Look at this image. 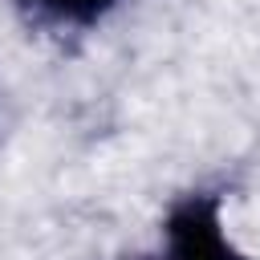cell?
<instances>
[{
  "label": "cell",
  "mask_w": 260,
  "mask_h": 260,
  "mask_svg": "<svg viewBox=\"0 0 260 260\" xmlns=\"http://www.w3.org/2000/svg\"><path fill=\"white\" fill-rule=\"evenodd\" d=\"M28 4H32V12H41L45 20H57V24H93L118 0H28Z\"/></svg>",
  "instance_id": "obj_2"
},
{
  "label": "cell",
  "mask_w": 260,
  "mask_h": 260,
  "mask_svg": "<svg viewBox=\"0 0 260 260\" xmlns=\"http://www.w3.org/2000/svg\"><path fill=\"white\" fill-rule=\"evenodd\" d=\"M167 260H244L223 228L219 195L191 191L167 215Z\"/></svg>",
  "instance_id": "obj_1"
}]
</instances>
